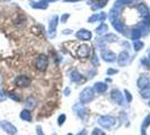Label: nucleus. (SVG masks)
<instances>
[{"instance_id":"c85d7f7f","label":"nucleus","mask_w":150,"mask_h":135,"mask_svg":"<svg viewBox=\"0 0 150 135\" xmlns=\"http://www.w3.org/2000/svg\"><path fill=\"white\" fill-rule=\"evenodd\" d=\"M91 135H105V133H104L102 129H99V128H95V129L93 131Z\"/></svg>"},{"instance_id":"f704fd0d","label":"nucleus","mask_w":150,"mask_h":135,"mask_svg":"<svg viewBox=\"0 0 150 135\" xmlns=\"http://www.w3.org/2000/svg\"><path fill=\"white\" fill-rule=\"evenodd\" d=\"M115 73H117V70H114V69H108V70H107V75H115Z\"/></svg>"},{"instance_id":"c9c22d12","label":"nucleus","mask_w":150,"mask_h":135,"mask_svg":"<svg viewBox=\"0 0 150 135\" xmlns=\"http://www.w3.org/2000/svg\"><path fill=\"white\" fill-rule=\"evenodd\" d=\"M42 1H44V2H54V1H58V0H42ZM64 1H77V0H64Z\"/></svg>"},{"instance_id":"b1692460","label":"nucleus","mask_w":150,"mask_h":135,"mask_svg":"<svg viewBox=\"0 0 150 135\" xmlns=\"http://www.w3.org/2000/svg\"><path fill=\"white\" fill-rule=\"evenodd\" d=\"M141 36V30H133L132 33H131V38L134 41V39H138V38Z\"/></svg>"},{"instance_id":"5701e85b","label":"nucleus","mask_w":150,"mask_h":135,"mask_svg":"<svg viewBox=\"0 0 150 135\" xmlns=\"http://www.w3.org/2000/svg\"><path fill=\"white\" fill-rule=\"evenodd\" d=\"M143 47V43L141 41H138V39H134L133 41V49L135 51H140Z\"/></svg>"},{"instance_id":"473e14b6","label":"nucleus","mask_w":150,"mask_h":135,"mask_svg":"<svg viewBox=\"0 0 150 135\" xmlns=\"http://www.w3.org/2000/svg\"><path fill=\"white\" fill-rule=\"evenodd\" d=\"M69 17H70V15H69V14H64V15H63V16H62V17L60 18L61 22H67V19L69 18Z\"/></svg>"},{"instance_id":"393cba45","label":"nucleus","mask_w":150,"mask_h":135,"mask_svg":"<svg viewBox=\"0 0 150 135\" xmlns=\"http://www.w3.org/2000/svg\"><path fill=\"white\" fill-rule=\"evenodd\" d=\"M140 95H141L143 98H150V87H147V88H144V89H141Z\"/></svg>"},{"instance_id":"e433bc0d","label":"nucleus","mask_w":150,"mask_h":135,"mask_svg":"<svg viewBox=\"0 0 150 135\" xmlns=\"http://www.w3.org/2000/svg\"><path fill=\"white\" fill-rule=\"evenodd\" d=\"M9 97H10V98H13V99H15V100H17V101L19 100V98L17 97V96H16L15 94H10V95H9Z\"/></svg>"},{"instance_id":"39448f33","label":"nucleus","mask_w":150,"mask_h":135,"mask_svg":"<svg viewBox=\"0 0 150 135\" xmlns=\"http://www.w3.org/2000/svg\"><path fill=\"white\" fill-rule=\"evenodd\" d=\"M76 37L80 41H89L91 38V32L88 30H80L76 33Z\"/></svg>"},{"instance_id":"7c9ffc66","label":"nucleus","mask_w":150,"mask_h":135,"mask_svg":"<svg viewBox=\"0 0 150 135\" xmlns=\"http://www.w3.org/2000/svg\"><path fill=\"white\" fill-rule=\"evenodd\" d=\"M150 124V115H148L146 118H144V120H143V124H142V127H147L148 125Z\"/></svg>"},{"instance_id":"f8f14e48","label":"nucleus","mask_w":150,"mask_h":135,"mask_svg":"<svg viewBox=\"0 0 150 135\" xmlns=\"http://www.w3.org/2000/svg\"><path fill=\"white\" fill-rule=\"evenodd\" d=\"M106 19V14L105 13H99V14H94L90 16L88 22H104Z\"/></svg>"},{"instance_id":"ddd939ff","label":"nucleus","mask_w":150,"mask_h":135,"mask_svg":"<svg viewBox=\"0 0 150 135\" xmlns=\"http://www.w3.org/2000/svg\"><path fill=\"white\" fill-rule=\"evenodd\" d=\"M129 59H130L129 53L127 52V51H123V52H121L120 54H119L117 62H119V64H120V65H125V64L129 62Z\"/></svg>"},{"instance_id":"58836bf2","label":"nucleus","mask_w":150,"mask_h":135,"mask_svg":"<svg viewBox=\"0 0 150 135\" xmlns=\"http://www.w3.org/2000/svg\"><path fill=\"white\" fill-rule=\"evenodd\" d=\"M77 135H87V132H86V129H83L80 133H78Z\"/></svg>"},{"instance_id":"7ed1b4c3","label":"nucleus","mask_w":150,"mask_h":135,"mask_svg":"<svg viewBox=\"0 0 150 135\" xmlns=\"http://www.w3.org/2000/svg\"><path fill=\"white\" fill-rule=\"evenodd\" d=\"M98 124L104 128H111L115 124V120L112 116H100L98 118Z\"/></svg>"},{"instance_id":"c756f323","label":"nucleus","mask_w":150,"mask_h":135,"mask_svg":"<svg viewBox=\"0 0 150 135\" xmlns=\"http://www.w3.org/2000/svg\"><path fill=\"white\" fill-rule=\"evenodd\" d=\"M78 107V110H77V114L80 116V117H83V115H85V109H83L81 106H77Z\"/></svg>"},{"instance_id":"bb28decb","label":"nucleus","mask_w":150,"mask_h":135,"mask_svg":"<svg viewBox=\"0 0 150 135\" xmlns=\"http://www.w3.org/2000/svg\"><path fill=\"white\" fill-rule=\"evenodd\" d=\"M106 4V0H103V1H98L97 4L95 6H93V9H98V8H102L104 7Z\"/></svg>"},{"instance_id":"37998d69","label":"nucleus","mask_w":150,"mask_h":135,"mask_svg":"<svg viewBox=\"0 0 150 135\" xmlns=\"http://www.w3.org/2000/svg\"><path fill=\"white\" fill-rule=\"evenodd\" d=\"M149 14H150V9H149Z\"/></svg>"},{"instance_id":"4468645a","label":"nucleus","mask_w":150,"mask_h":135,"mask_svg":"<svg viewBox=\"0 0 150 135\" xmlns=\"http://www.w3.org/2000/svg\"><path fill=\"white\" fill-rule=\"evenodd\" d=\"M94 90L98 94H103L107 90V84L105 82H96L94 84Z\"/></svg>"},{"instance_id":"ea45409f","label":"nucleus","mask_w":150,"mask_h":135,"mask_svg":"<svg viewBox=\"0 0 150 135\" xmlns=\"http://www.w3.org/2000/svg\"><path fill=\"white\" fill-rule=\"evenodd\" d=\"M64 94H66V96H68V94H70V89H66Z\"/></svg>"},{"instance_id":"9b49d317","label":"nucleus","mask_w":150,"mask_h":135,"mask_svg":"<svg viewBox=\"0 0 150 135\" xmlns=\"http://www.w3.org/2000/svg\"><path fill=\"white\" fill-rule=\"evenodd\" d=\"M138 87L140 89H144L147 87H150V80L147 75H141L138 79Z\"/></svg>"},{"instance_id":"cd10ccee","label":"nucleus","mask_w":150,"mask_h":135,"mask_svg":"<svg viewBox=\"0 0 150 135\" xmlns=\"http://www.w3.org/2000/svg\"><path fill=\"white\" fill-rule=\"evenodd\" d=\"M64 120H66V115L64 114H61L60 116H59V118H58V124L59 125H63V123H64Z\"/></svg>"},{"instance_id":"72a5a7b5","label":"nucleus","mask_w":150,"mask_h":135,"mask_svg":"<svg viewBox=\"0 0 150 135\" xmlns=\"http://www.w3.org/2000/svg\"><path fill=\"white\" fill-rule=\"evenodd\" d=\"M36 131H38V135H45L44 132H43V129H42V127H41L40 125L36 126Z\"/></svg>"},{"instance_id":"f3484780","label":"nucleus","mask_w":150,"mask_h":135,"mask_svg":"<svg viewBox=\"0 0 150 135\" xmlns=\"http://www.w3.org/2000/svg\"><path fill=\"white\" fill-rule=\"evenodd\" d=\"M25 106H26L27 108H35V106H36V100H35V98H33L32 96L27 98V99L25 100Z\"/></svg>"},{"instance_id":"423d86ee","label":"nucleus","mask_w":150,"mask_h":135,"mask_svg":"<svg viewBox=\"0 0 150 135\" xmlns=\"http://www.w3.org/2000/svg\"><path fill=\"white\" fill-rule=\"evenodd\" d=\"M58 22H59V17L58 16H54L52 19L50 20V25H49V34L51 37L55 36V30H57V26H58Z\"/></svg>"},{"instance_id":"aec40b11","label":"nucleus","mask_w":150,"mask_h":135,"mask_svg":"<svg viewBox=\"0 0 150 135\" xmlns=\"http://www.w3.org/2000/svg\"><path fill=\"white\" fill-rule=\"evenodd\" d=\"M21 118L23 120H26V122H30L32 120V114L30 112V110L25 109V110H22L21 112Z\"/></svg>"},{"instance_id":"a19ab883","label":"nucleus","mask_w":150,"mask_h":135,"mask_svg":"<svg viewBox=\"0 0 150 135\" xmlns=\"http://www.w3.org/2000/svg\"><path fill=\"white\" fill-rule=\"evenodd\" d=\"M148 61L150 62V53H149V59H148Z\"/></svg>"},{"instance_id":"1a4fd4ad","label":"nucleus","mask_w":150,"mask_h":135,"mask_svg":"<svg viewBox=\"0 0 150 135\" xmlns=\"http://www.w3.org/2000/svg\"><path fill=\"white\" fill-rule=\"evenodd\" d=\"M111 96H112V99L114 100V103H116L117 105H123V95H122V92L120 90H113Z\"/></svg>"},{"instance_id":"a18cd8bd","label":"nucleus","mask_w":150,"mask_h":135,"mask_svg":"<svg viewBox=\"0 0 150 135\" xmlns=\"http://www.w3.org/2000/svg\"><path fill=\"white\" fill-rule=\"evenodd\" d=\"M149 105H150V103H149Z\"/></svg>"},{"instance_id":"79ce46f5","label":"nucleus","mask_w":150,"mask_h":135,"mask_svg":"<svg viewBox=\"0 0 150 135\" xmlns=\"http://www.w3.org/2000/svg\"><path fill=\"white\" fill-rule=\"evenodd\" d=\"M68 135H72V134H68Z\"/></svg>"},{"instance_id":"2f4dec72","label":"nucleus","mask_w":150,"mask_h":135,"mask_svg":"<svg viewBox=\"0 0 150 135\" xmlns=\"http://www.w3.org/2000/svg\"><path fill=\"white\" fill-rule=\"evenodd\" d=\"M124 94H125V97L128 99V103H131L132 101V97H131V94L129 92L128 90H124Z\"/></svg>"},{"instance_id":"6e6552de","label":"nucleus","mask_w":150,"mask_h":135,"mask_svg":"<svg viewBox=\"0 0 150 135\" xmlns=\"http://www.w3.org/2000/svg\"><path fill=\"white\" fill-rule=\"evenodd\" d=\"M1 127H2V129H4L5 132H7L9 135H14L17 133V128H16L11 123H9V122H4V123L1 124Z\"/></svg>"},{"instance_id":"f257e3e1","label":"nucleus","mask_w":150,"mask_h":135,"mask_svg":"<svg viewBox=\"0 0 150 135\" xmlns=\"http://www.w3.org/2000/svg\"><path fill=\"white\" fill-rule=\"evenodd\" d=\"M79 98H80V101H81L83 104H88V103H90V101L93 100V98H94V91H93L91 88L87 87V88H85V89L80 92Z\"/></svg>"},{"instance_id":"0eeeda50","label":"nucleus","mask_w":150,"mask_h":135,"mask_svg":"<svg viewBox=\"0 0 150 135\" xmlns=\"http://www.w3.org/2000/svg\"><path fill=\"white\" fill-rule=\"evenodd\" d=\"M90 53V46L87 44H81L79 45V47H78V52H77V55L79 56V58H86V56H88Z\"/></svg>"},{"instance_id":"4c0bfd02","label":"nucleus","mask_w":150,"mask_h":135,"mask_svg":"<svg viewBox=\"0 0 150 135\" xmlns=\"http://www.w3.org/2000/svg\"><path fill=\"white\" fill-rule=\"evenodd\" d=\"M72 33V30H63V34H71Z\"/></svg>"},{"instance_id":"f03ea898","label":"nucleus","mask_w":150,"mask_h":135,"mask_svg":"<svg viewBox=\"0 0 150 135\" xmlns=\"http://www.w3.org/2000/svg\"><path fill=\"white\" fill-rule=\"evenodd\" d=\"M49 65V60H47V56L45 54H41L36 59V62H35V67L38 70L40 71H44L46 70V68Z\"/></svg>"},{"instance_id":"c03bdc74","label":"nucleus","mask_w":150,"mask_h":135,"mask_svg":"<svg viewBox=\"0 0 150 135\" xmlns=\"http://www.w3.org/2000/svg\"><path fill=\"white\" fill-rule=\"evenodd\" d=\"M53 135H57V134H53Z\"/></svg>"},{"instance_id":"dca6fc26","label":"nucleus","mask_w":150,"mask_h":135,"mask_svg":"<svg viewBox=\"0 0 150 135\" xmlns=\"http://www.w3.org/2000/svg\"><path fill=\"white\" fill-rule=\"evenodd\" d=\"M138 9H139V11H140V14L142 15V17H148L149 16V8L147 7L144 4H140L139 6H138Z\"/></svg>"},{"instance_id":"20e7f679","label":"nucleus","mask_w":150,"mask_h":135,"mask_svg":"<svg viewBox=\"0 0 150 135\" xmlns=\"http://www.w3.org/2000/svg\"><path fill=\"white\" fill-rule=\"evenodd\" d=\"M16 84L18 86V87H28L30 84V79L28 77H26V75H19V77H17L15 80Z\"/></svg>"},{"instance_id":"9d476101","label":"nucleus","mask_w":150,"mask_h":135,"mask_svg":"<svg viewBox=\"0 0 150 135\" xmlns=\"http://www.w3.org/2000/svg\"><path fill=\"white\" fill-rule=\"evenodd\" d=\"M102 59L104 61H106V62H114V61L116 60V55L112 51L106 50V51L102 52Z\"/></svg>"},{"instance_id":"4be33fe9","label":"nucleus","mask_w":150,"mask_h":135,"mask_svg":"<svg viewBox=\"0 0 150 135\" xmlns=\"http://www.w3.org/2000/svg\"><path fill=\"white\" fill-rule=\"evenodd\" d=\"M71 80L72 81H80L81 80V75L79 73V72H77V71H72L71 72Z\"/></svg>"},{"instance_id":"a878e982","label":"nucleus","mask_w":150,"mask_h":135,"mask_svg":"<svg viewBox=\"0 0 150 135\" xmlns=\"http://www.w3.org/2000/svg\"><path fill=\"white\" fill-rule=\"evenodd\" d=\"M133 0H117L116 1V4L115 5H117V6H122V5H129V4H131Z\"/></svg>"},{"instance_id":"2eb2a0df","label":"nucleus","mask_w":150,"mask_h":135,"mask_svg":"<svg viewBox=\"0 0 150 135\" xmlns=\"http://www.w3.org/2000/svg\"><path fill=\"white\" fill-rule=\"evenodd\" d=\"M112 24H113V27L117 30V32H120V33L124 32V25H123V22H121L120 19H117V18L114 19V20H112Z\"/></svg>"},{"instance_id":"412c9836","label":"nucleus","mask_w":150,"mask_h":135,"mask_svg":"<svg viewBox=\"0 0 150 135\" xmlns=\"http://www.w3.org/2000/svg\"><path fill=\"white\" fill-rule=\"evenodd\" d=\"M32 7L33 8H38V9H46L47 8V4L44 2V1H40V2H34V4H32Z\"/></svg>"},{"instance_id":"a211bd4d","label":"nucleus","mask_w":150,"mask_h":135,"mask_svg":"<svg viewBox=\"0 0 150 135\" xmlns=\"http://www.w3.org/2000/svg\"><path fill=\"white\" fill-rule=\"evenodd\" d=\"M108 30V26L106 25V24H104V22H102L99 26H98L97 28H96V34H98V35H102V34H104V33H106Z\"/></svg>"},{"instance_id":"6ab92c4d","label":"nucleus","mask_w":150,"mask_h":135,"mask_svg":"<svg viewBox=\"0 0 150 135\" xmlns=\"http://www.w3.org/2000/svg\"><path fill=\"white\" fill-rule=\"evenodd\" d=\"M117 39H119V37L116 35H114V34H107L106 36H104V37L102 38L103 42H107V43H112V42H115Z\"/></svg>"}]
</instances>
